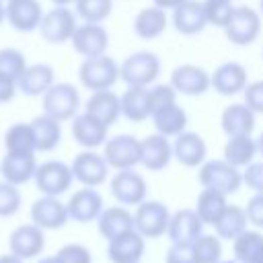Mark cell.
<instances>
[{"instance_id":"6da1fadb","label":"cell","mask_w":263,"mask_h":263,"mask_svg":"<svg viewBox=\"0 0 263 263\" xmlns=\"http://www.w3.org/2000/svg\"><path fill=\"white\" fill-rule=\"evenodd\" d=\"M197 181L201 187L218 189L226 195H232L242 187V171L232 166L224 158H214L199 164Z\"/></svg>"},{"instance_id":"7a4b0ae2","label":"cell","mask_w":263,"mask_h":263,"mask_svg":"<svg viewBox=\"0 0 263 263\" xmlns=\"http://www.w3.org/2000/svg\"><path fill=\"white\" fill-rule=\"evenodd\" d=\"M78 78L80 84L92 92L113 88L119 80V64L107 53L99 58H84V62L78 68Z\"/></svg>"},{"instance_id":"3957f363","label":"cell","mask_w":263,"mask_h":263,"mask_svg":"<svg viewBox=\"0 0 263 263\" xmlns=\"http://www.w3.org/2000/svg\"><path fill=\"white\" fill-rule=\"evenodd\" d=\"M160 74V60L152 51H136L119 64V80L127 86H150Z\"/></svg>"},{"instance_id":"277c9868","label":"cell","mask_w":263,"mask_h":263,"mask_svg":"<svg viewBox=\"0 0 263 263\" xmlns=\"http://www.w3.org/2000/svg\"><path fill=\"white\" fill-rule=\"evenodd\" d=\"M224 33L232 45H251L261 33V12L251 6H234Z\"/></svg>"},{"instance_id":"5b68a950","label":"cell","mask_w":263,"mask_h":263,"mask_svg":"<svg viewBox=\"0 0 263 263\" xmlns=\"http://www.w3.org/2000/svg\"><path fill=\"white\" fill-rule=\"evenodd\" d=\"M80 109V92L74 84L60 82L51 84L43 92V111L58 121H68L78 115Z\"/></svg>"},{"instance_id":"8992f818","label":"cell","mask_w":263,"mask_h":263,"mask_svg":"<svg viewBox=\"0 0 263 263\" xmlns=\"http://www.w3.org/2000/svg\"><path fill=\"white\" fill-rule=\"evenodd\" d=\"M103 156L107 164L115 171L134 168L136 164H140L142 158V142L129 134L107 138V142L103 144Z\"/></svg>"},{"instance_id":"52a82bcc","label":"cell","mask_w":263,"mask_h":263,"mask_svg":"<svg viewBox=\"0 0 263 263\" xmlns=\"http://www.w3.org/2000/svg\"><path fill=\"white\" fill-rule=\"evenodd\" d=\"M168 222H171V212L162 201L144 199L140 205H136L134 224L144 238H160L162 234H166Z\"/></svg>"},{"instance_id":"ba28073f","label":"cell","mask_w":263,"mask_h":263,"mask_svg":"<svg viewBox=\"0 0 263 263\" xmlns=\"http://www.w3.org/2000/svg\"><path fill=\"white\" fill-rule=\"evenodd\" d=\"M76 27V14L68 6H55L49 12H43L39 33L47 43H64L72 39Z\"/></svg>"},{"instance_id":"9c48e42d","label":"cell","mask_w":263,"mask_h":263,"mask_svg":"<svg viewBox=\"0 0 263 263\" xmlns=\"http://www.w3.org/2000/svg\"><path fill=\"white\" fill-rule=\"evenodd\" d=\"M35 183H37V189L43 193V195H62L70 189L72 181H74V175H72V168L62 162V160H47L43 164H37V171H35Z\"/></svg>"},{"instance_id":"30bf717a","label":"cell","mask_w":263,"mask_h":263,"mask_svg":"<svg viewBox=\"0 0 263 263\" xmlns=\"http://www.w3.org/2000/svg\"><path fill=\"white\" fill-rule=\"evenodd\" d=\"M111 195L119 205H140L148 195V183L134 168L117 171L111 179Z\"/></svg>"},{"instance_id":"8fae6325","label":"cell","mask_w":263,"mask_h":263,"mask_svg":"<svg viewBox=\"0 0 263 263\" xmlns=\"http://www.w3.org/2000/svg\"><path fill=\"white\" fill-rule=\"evenodd\" d=\"M70 168H72L74 179L78 183H82L84 187H99L101 183L107 181L111 166L107 164L103 154H99L95 150H82L80 154L74 156Z\"/></svg>"},{"instance_id":"7c38bea8","label":"cell","mask_w":263,"mask_h":263,"mask_svg":"<svg viewBox=\"0 0 263 263\" xmlns=\"http://www.w3.org/2000/svg\"><path fill=\"white\" fill-rule=\"evenodd\" d=\"M72 47L82 58H99L107 53L109 33L101 23H82L72 35Z\"/></svg>"},{"instance_id":"4fadbf2b","label":"cell","mask_w":263,"mask_h":263,"mask_svg":"<svg viewBox=\"0 0 263 263\" xmlns=\"http://www.w3.org/2000/svg\"><path fill=\"white\" fill-rule=\"evenodd\" d=\"M171 86L177 90V95L197 97L212 88L210 84V72H205L197 64H181L171 72Z\"/></svg>"},{"instance_id":"5bb4252c","label":"cell","mask_w":263,"mask_h":263,"mask_svg":"<svg viewBox=\"0 0 263 263\" xmlns=\"http://www.w3.org/2000/svg\"><path fill=\"white\" fill-rule=\"evenodd\" d=\"M210 84L218 95L224 97L238 95L249 84L247 68L240 62H224L214 70V74H210Z\"/></svg>"},{"instance_id":"9a60e30c","label":"cell","mask_w":263,"mask_h":263,"mask_svg":"<svg viewBox=\"0 0 263 263\" xmlns=\"http://www.w3.org/2000/svg\"><path fill=\"white\" fill-rule=\"evenodd\" d=\"M199 234H203V222L195 210L183 208L171 214L166 236L171 238L173 245H193V240Z\"/></svg>"},{"instance_id":"2e32d148","label":"cell","mask_w":263,"mask_h":263,"mask_svg":"<svg viewBox=\"0 0 263 263\" xmlns=\"http://www.w3.org/2000/svg\"><path fill=\"white\" fill-rule=\"evenodd\" d=\"M68 218H70L68 205L62 203L53 195H43V197L35 199L31 205V220H33V224H37L43 230L62 228L68 222Z\"/></svg>"},{"instance_id":"e0dca14e","label":"cell","mask_w":263,"mask_h":263,"mask_svg":"<svg viewBox=\"0 0 263 263\" xmlns=\"http://www.w3.org/2000/svg\"><path fill=\"white\" fill-rule=\"evenodd\" d=\"M173 156L177 158L179 164L187 166V168H197L199 164H203L208 158V146L203 142V138L195 132H181L179 136H175L173 142Z\"/></svg>"},{"instance_id":"ac0fdd59","label":"cell","mask_w":263,"mask_h":263,"mask_svg":"<svg viewBox=\"0 0 263 263\" xmlns=\"http://www.w3.org/2000/svg\"><path fill=\"white\" fill-rule=\"evenodd\" d=\"M8 247H10V253L21 259H33V257L41 255V251L45 247L43 228H39L33 222L21 224L18 228L12 230V234L8 238Z\"/></svg>"},{"instance_id":"d6986e66","label":"cell","mask_w":263,"mask_h":263,"mask_svg":"<svg viewBox=\"0 0 263 263\" xmlns=\"http://www.w3.org/2000/svg\"><path fill=\"white\" fill-rule=\"evenodd\" d=\"M68 214L72 220L86 224L99 218V214L103 212V197L95 187H84L74 191L68 199Z\"/></svg>"},{"instance_id":"ffe728a7","label":"cell","mask_w":263,"mask_h":263,"mask_svg":"<svg viewBox=\"0 0 263 263\" xmlns=\"http://www.w3.org/2000/svg\"><path fill=\"white\" fill-rule=\"evenodd\" d=\"M146 251V238L134 228L113 240H109L107 257L111 263H140Z\"/></svg>"},{"instance_id":"44dd1931","label":"cell","mask_w":263,"mask_h":263,"mask_svg":"<svg viewBox=\"0 0 263 263\" xmlns=\"http://www.w3.org/2000/svg\"><path fill=\"white\" fill-rule=\"evenodd\" d=\"M72 136L82 148L95 150V148H99L107 142L109 127L84 111V113H80L72 119Z\"/></svg>"},{"instance_id":"7402d4cb","label":"cell","mask_w":263,"mask_h":263,"mask_svg":"<svg viewBox=\"0 0 263 263\" xmlns=\"http://www.w3.org/2000/svg\"><path fill=\"white\" fill-rule=\"evenodd\" d=\"M97 226H99V234L103 238H107V242L136 228L134 214L127 210V205L103 208V212L97 218Z\"/></svg>"},{"instance_id":"603a6c76","label":"cell","mask_w":263,"mask_h":263,"mask_svg":"<svg viewBox=\"0 0 263 263\" xmlns=\"http://www.w3.org/2000/svg\"><path fill=\"white\" fill-rule=\"evenodd\" d=\"M43 10L39 0H8L6 4V18L12 29L21 33H29L39 29Z\"/></svg>"},{"instance_id":"cb8c5ba5","label":"cell","mask_w":263,"mask_h":263,"mask_svg":"<svg viewBox=\"0 0 263 263\" xmlns=\"http://www.w3.org/2000/svg\"><path fill=\"white\" fill-rule=\"evenodd\" d=\"M142 142V158L140 164L146 166L148 171H162L168 166L171 158H173V144L168 142L166 136L162 134H150L146 136Z\"/></svg>"},{"instance_id":"d4e9b609","label":"cell","mask_w":263,"mask_h":263,"mask_svg":"<svg viewBox=\"0 0 263 263\" xmlns=\"http://www.w3.org/2000/svg\"><path fill=\"white\" fill-rule=\"evenodd\" d=\"M84 111L88 115H92L95 119H99L101 123H105L107 127H111L121 117V99L111 88H107V90H95L88 97Z\"/></svg>"},{"instance_id":"484cf974","label":"cell","mask_w":263,"mask_h":263,"mask_svg":"<svg viewBox=\"0 0 263 263\" xmlns=\"http://www.w3.org/2000/svg\"><path fill=\"white\" fill-rule=\"evenodd\" d=\"M173 25L181 35H197L205 29L208 18L203 10V2L185 0L173 10Z\"/></svg>"},{"instance_id":"4316f807","label":"cell","mask_w":263,"mask_h":263,"mask_svg":"<svg viewBox=\"0 0 263 263\" xmlns=\"http://www.w3.org/2000/svg\"><path fill=\"white\" fill-rule=\"evenodd\" d=\"M255 111L249 109L245 103H232L222 111L220 123L224 134L230 136H249L255 129Z\"/></svg>"},{"instance_id":"83f0119b","label":"cell","mask_w":263,"mask_h":263,"mask_svg":"<svg viewBox=\"0 0 263 263\" xmlns=\"http://www.w3.org/2000/svg\"><path fill=\"white\" fill-rule=\"evenodd\" d=\"M121 99V115L134 123H142L152 115L148 86H127Z\"/></svg>"},{"instance_id":"f1b7e54d","label":"cell","mask_w":263,"mask_h":263,"mask_svg":"<svg viewBox=\"0 0 263 263\" xmlns=\"http://www.w3.org/2000/svg\"><path fill=\"white\" fill-rule=\"evenodd\" d=\"M35 171H37L35 154H10V152H6V156L0 162V173L4 175V181L12 183V185H23V183L31 181L35 177Z\"/></svg>"},{"instance_id":"f546056e","label":"cell","mask_w":263,"mask_h":263,"mask_svg":"<svg viewBox=\"0 0 263 263\" xmlns=\"http://www.w3.org/2000/svg\"><path fill=\"white\" fill-rule=\"evenodd\" d=\"M166 25H168L166 10L160 8V6H154V4L148 6V8H142L134 16V33L140 39H146V41L160 37L166 31Z\"/></svg>"},{"instance_id":"4dcf8cb0","label":"cell","mask_w":263,"mask_h":263,"mask_svg":"<svg viewBox=\"0 0 263 263\" xmlns=\"http://www.w3.org/2000/svg\"><path fill=\"white\" fill-rule=\"evenodd\" d=\"M53 84V68L47 64H33L27 66L25 72L18 76L16 86L27 97H39Z\"/></svg>"},{"instance_id":"1f68e13d","label":"cell","mask_w":263,"mask_h":263,"mask_svg":"<svg viewBox=\"0 0 263 263\" xmlns=\"http://www.w3.org/2000/svg\"><path fill=\"white\" fill-rule=\"evenodd\" d=\"M150 119H152L156 132L162 134V136H166V138H175V136H179L181 132H185V129H187V121H189L185 109L179 107L177 103H171V105H166V107L156 109V111L150 115Z\"/></svg>"},{"instance_id":"d6a6232c","label":"cell","mask_w":263,"mask_h":263,"mask_svg":"<svg viewBox=\"0 0 263 263\" xmlns=\"http://www.w3.org/2000/svg\"><path fill=\"white\" fill-rule=\"evenodd\" d=\"M228 208V195L218 191V189H210V187H203L197 195V201H195V212L197 216L201 218L203 224H210L214 226L220 216L224 214V210Z\"/></svg>"},{"instance_id":"836d02e7","label":"cell","mask_w":263,"mask_h":263,"mask_svg":"<svg viewBox=\"0 0 263 263\" xmlns=\"http://www.w3.org/2000/svg\"><path fill=\"white\" fill-rule=\"evenodd\" d=\"M222 156L226 162H230L236 168H245L247 164H251L257 156V140L249 136H230L228 142L224 144Z\"/></svg>"},{"instance_id":"e575fe53","label":"cell","mask_w":263,"mask_h":263,"mask_svg":"<svg viewBox=\"0 0 263 263\" xmlns=\"http://www.w3.org/2000/svg\"><path fill=\"white\" fill-rule=\"evenodd\" d=\"M60 123L62 121H58L55 117H51L47 113H43L31 121L35 146L39 152H49L60 144V140H62V125Z\"/></svg>"},{"instance_id":"d590c367","label":"cell","mask_w":263,"mask_h":263,"mask_svg":"<svg viewBox=\"0 0 263 263\" xmlns=\"http://www.w3.org/2000/svg\"><path fill=\"white\" fill-rule=\"evenodd\" d=\"M249 218H247V210L242 205L236 203H228V208L224 210V214L220 216V220L214 224V230L220 238L224 240H234L240 232L247 230Z\"/></svg>"},{"instance_id":"8d00e7d4","label":"cell","mask_w":263,"mask_h":263,"mask_svg":"<svg viewBox=\"0 0 263 263\" xmlns=\"http://www.w3.org/2000/svg\"><path fill=\"white\" fill-rule=\"evenodd\" d=\"M4 146L10 154H35V136L31 123H14L4 134Z\"/></svg>"},{"instance_id":"74e56055","label":"cell","mask_w":263,"mask_h":263,"mask_svg":"<svg viewBox=\"0 0 263 263\" xmlns=\"http://www.w3.org/2000/svg\"><path fill=\"white\" fill-rule=\"evenodd\" d=\"M263 249V234L257 230H245L232 240V255L240 263H251L257 253Z\"/></svg>"},{"instance_id":"f35d334b","label":"cell","mask_w":263,"mask_h":263,"mask_svg":"<svg viewBox=\"0 0 263 263\" xmlns=\"http://www.w3.org/2000/svg\"><path fill=\"white\" fill-rule=\"evenodd\" d=\"M76 14L84 23H103L111 16L113 0H76Z\"/></svg>"},{"instance_id":"ab89813d","label":"cell","mask_w":263,"mask_h":263,"mask_svg":"<svg viewBox=\"0 0 263 263\" xmlns=\"http://www.w3.org/2000/svg\"><path fill=\"white\" fill-rule=\"evenodd\" d=\"M191 247L199 263H216L222 259V242L218 234H199Z\"/></svg>"},{"instance_id":"60d3db41","label":"cell","mask_w":263,"mask_h":263,"mask_svg":"<svg viewBox=\"0 0 263 263\" xmlns=\"http://www.w3.org/2000/svg\"><path fill=\"white\" fill-rule=\"evenodd\" d=\"M203 10H205L208 25L224 29V25L228 23V18L234 10V4H232V0H203Z\"/></svg>"},{"instance_id":"b9f144b4","label":"cell","mask_w":263,"mask_h":263,"mask_svg":"<svg viewBox=\"0 0 263 263\" xmlns=\"http://www.w3.org/2000/svg\"><path fill=\"white\" fill-rule=\"evenodd\" d=\"M25 68H27V62L18 49H12V47L0 49V74L18 80V76L25 72Z\"/></svg>"},{"instance_id":"7bdbcfd3","label":"cell","mask_w":263,"mask_h":263,"mask_svg":"<svg viewBox=\"0 0 263 263\" xmlns=\"http://www.w3.org/2000/svg\"><path fill=\"white\" fill-rule=\"evenodd\" d=\"M18 185H12L8 181L0 183V216H12L21 208V191L16 189Z\"/></svg>"},{"instance_id":"ee69618b","label":"cell","mask_w":263,"mask_h":263,"mask_svg":"<svg viewBox=\"0 0 263 263\" xmlns=\"http://www.w3.org/2000/svg\"><path fill=\"white\" fill-rule=\"evenodd\" d=\"M60 263H92L90 251L80 242H68L55 253Z\"/></svg>"},{"instance_id":"f6af8a7d","label":"cell","mask_w":263,"mask_h":263,"mask_svg":"<svg viewBox=\"0 0 263 263\" xmlns=\"http://www.w3.org/2000/svg\"><path fill=\"white\" fill-rule=\"evenodd\" d=\"M148 92H150V105H152V113L160 107H166L171 103H177V90L168 84H154V86H148Z\"/></svg>"},{"instance_id":"bcb514c9","label":"cell","mask_w":263,"mask_h":263,"mask_svg":"<svg viewBox=\"0 0 263 263\" xmlns=\"http://www.w3.org/2000/svg\"><path fill=\"white\" fill-rule=\"evenodd\" d=\"M242 185L255 193H263V160H253L242 171Z\"/></svg>"},{"instance_id":"7dc6e473","label":"cell","mask_w":263,"mask_h":263,"mask_svg":"<svg viewBox=\"0 0 263 263\" xmlns=\"http://www.w3.org/2000/svg\"><path fill=\"white\" fill-rule=\"evenodd\" d=\"M164 263H199L191 245H173L164 255Z\"/></svg>"},{"instance_id":"c3c4849f","label":"cell","mask_w":263,"mask_h":263,"mask_svg":"<svg viewBox=\"0 0 263 263\" xmlns=\"http://www.w3.org/2000/svg\"><path fill=\"white\" fill-rule=\"evenodd\" d=\"M242 95H245V105L249 109H253L255 113H263V80L249 82Z\"/></svg>"},{"instance_id":"681fc988","label":"cell","mask_w":263,"mask_h":263,"mask_svg":"<svg viewBox=\"0 0 263 263\" xmlns=\"http://www.w3.org/2000/svg\"><path fill=\"white\" fill-rule=\"evenodd\" d=\"M247 218H249V224H253L255 228H263V193H255L249 203H247Z\"/></svg>"},{"instance_id":"f907efd6","label":"cell","mask_w":263,"mask_h":263,"mask_svg":"<svg viewBox=\"0 0 263 263\" xmlns=\"http://www.w3.org/2000/svg\"><path fill=\"white\" fill-rule=\"evenodd\" d=\"M16 88H18V86H16V80H14V78L0 74V103L12 101L14 95H16Z\"/></svg>"},{"instance_id":"816d5d0a","label":"cell","mask_w":263,"mask_h":263,"mask_svg":"<svg viewBox=\"0 0 263 263\" xmlns=\"http://www.w3.org/2000/svg\"><path fill=\"white\" fill-rule=\"evenodd\" d=\"M154 2V6H160V8H164V10H175L179 4H183L185 0H152Z\"/></svg>"},{"instance_id":"f5cc1de1","label":"cell","mask_w":263,"mask_h":263,"mask_svg":"<svg viewBox=\"0 0 263 263\" xmlns=\"http://www.w3.org/2000/svg\"><path fill=\"white\" fill-rule=\"evenodd\" d=\"M0 263H23V259L10 253V255H2V257H0Z\"/></svg>"},{"instance_id":"db71d44e","label":"cell","mask_w":263,"mask_h":263,"mask_svg":"<svg viewBox=\"0 0 263 263\" xmlns=\"http://www.w3.org/2000/svg\"><path fill=\"white\" fill-rule=\"evenodd\" d=\"M257 154L261 156V160H263V134L257 138Z\"/></svg>"},{"instance_id":"11a10c76","label":"cell","mask_w":263,"mask_h":263,"mask_svg":"<svg viewBox=\"0 0 263 263\" xmlns=\"http://www.w3.org/2000/svg\"><path fill=\"white\" fill-rule=\"evenodd\" d=\"M37 263H60V261H58V257L53 255V257H43V259H39Z\"/></svg>"},{"instance_id":"9f6ffc18","label":"cell","mask_w":263,"mask_h":263,"mask_svg":"<svg viewBox=\"0 0 263 263\" xmlns=\"http://www.w3.org/2000/svg\"><path fill=\"white\" fill-rule=\"evenodd\" d=\"M55 6H68V4H72V2H76V0H51Z\"/></svg>"},{"instance_id":"6f0895ef","label":"cell","mask_w":263,"mask_h":263,"mask_svg":"<svg viewBox=\"0 0 263 263\" xmlns=\"http://www.w3.org/2000/svg\"><path fill=\"white\" fill-rule=\"evenodd\" d=\"M6 18V6L2 4V0H0V25H2V21Z\"/></svg>"},{"instance_id":"680465c9","label":"cell","mask_w":263,"mask_h":263,"mask_svg":"<svg viewBox=\"0 0 263 263\" xmlns=\"http://www.w3.org/2000/svg\"><path fill=\"white\" fill-rule=\"evenodd\" d=\"M251 263H263V249H261V251L257 253V257H255V259H253Z\"/></svg>"},{"instance_id":"91938a15","label":"cell","mask_w":263,"mask_h":263,"mask_svg":"<svg viewBox=\"0 0 263 263\" xmlns=\"http://www.w3.org/2000/svg\"><path fill=\"white\" fill-rule=\"evenodd\" d=\"M216 263H240V261H236V259L232 257V259H220V261H216Z\"/></svg>"},{"instance_id":"94428289","label":"cell","mask_w":263,"mask_h":263,"mask_svg":"<svg viewBox=\"0 0 263 263\" xmlns=\"http://www.w3.org/2000/svg\"><path fill=\"white\" fill-rule=\"evenodd\" d=\"M259 12H261V16H263V0H259Z\"/></svg>"},{"instance_id":"6125c7cd","label":"cell","mask_w":263,"mask_h":263,"mask_svg":"<svg viewBox=\"0 0 263 263\" xmlns=\"http://www.w3.org/2000/svg\"><path fill=\"white\" fill-rule=\"evenodd\" d=\"M261 58H263V51H261Z\"/></svg>"}]
</instances>
